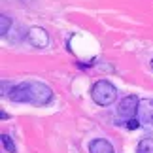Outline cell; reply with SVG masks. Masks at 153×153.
Returning <instances> with one entry per match:
<instances>
[{
    "mask_svg": "<svg viewBox=\"0 0 153 153\" xmlns=\"http://www.w3.org/2000/svg\"><path fill=\"white\" fill-rule=\"evenodd\" d=\"M2 146H4V149H6V151H10V153H17V148H15L13 140H11L8 134H2Z\"/></svg>",
    "mask_w": 153,
    "mask_h": 153,
    "instance_id": "obj_9",
    "label": "cell"
},
{
    "mask_svg": "<svg viewBox=\"0 0 153 153\" xmlns=\"http://www.w3.org/2000/svg\"><path fill=\"white\" fill-rule=\"evenodd\" d=\"M89 153H115L114 146L104 138H97L89 142Z\"/></svg>",
    "mask_w": 153,
    "mask_h": 153,
    "instance_id": "obj_6",
    "label": "cell"
},
{
    "mask_svg": "<svg viewBox=\"0 0 153 153\" xmlns=\"http://www.w3.org/2000/svg\"><path fill=\"white\" fill-rule=\"evenodd\" d=\"M10 28H11V17L2 13V15H0V34L6 36V34L10 32Z\"/></svg>",
    "mask_w": 153,
    "mask_h": 153,
    "instance_id": "obj_8",
    "label": "cell"
},
{
    "mask_svg": "<svg viewBox=\"0 0 153 153\" xmlns=\"http://www.w3.org/2000/svg\"><path fill=\"white\" fill-rule=\"evenodd\" d=\"M140 127V121H136V119H128L127 121V128H132V131H134V128H138Z\"/></svg>",
    "mask_w": 153,
    "mask_h": 153,
    "instance_id": "obj_10",
    "label": "cell"
},
{
    "mask_svg": "<svg viewBox=\"0 0 153 153\" xmlns=\"http://www.w3.org/2000/svg\"><path fill=\"white\" fill-rule=\"evenodd\" d=\"M27 42L30 44L32 48H38V49L48 48L49 34L45 32L44 28H40V27H32V28H28V32H27Z\"/></svg>",
    "mask_w": 153,
    "mask_h": 153,
    "instance_id": "obj_4",
    "label": "cell"
},
{
    "mask_svg": "<svg viewBox=\"0 0 153 153\" xmlns=\"http://www.w3.org/2000/svg\"><path fill=\"white\" fill-rule=\"evenodd\" d=\"M136 153H153V140L151 138H142L136 146Z\"/></svg>",
    "mask_w": 153,
    "mask_h": 153,
    "instance_id": "obj_7",
    "label": "cell"
},
{
    "mask_svg": "<svg viewBox=\"0 0 153 153\" xmlns=\"http://www.w3.org/2000/svg\"><path fill=\"white\" fill-rule=\"evenodd\" d=\"M138 106H140V100L136 95H128L125 97L123 100L117 106V115L123 117V119H134V115L138 114Z\"/></svg>",
    "mask_w": 153,
    "mask_h": 153,
    "instance_id": "obj_3",
    "label": "cell"
},
{
    "mask_svg": "<svg viewBox=\"0 0 153 153\" xmlns=\"http://www.w3.org/2000/svg\"><path fill=\"white\" fill-rule=\"evenodd\" d=\"M151 68H153V59H151Z\"/></svg>",
    "mask_w": 153,
    "mask_h": 153,
    "instance_id": "obj_11",
    "label": "cell"
},
{
    "mask_svg": "<svg viewBox=\"0 0 153 153\" xmlns=\"http://www.w3.org/2000/svg\"><path fill=\"white\" fill-rule=\"evenodd\" d=\"M138 119H140V123H144V125H153V98L140 100Z\"/></svg>",
    "mask_w": 153,
    "mask_h": 153,
    "instance_id": "obj_5",
    "label": "cell"
},
{
    "mask_svg": "<svg viewBox=\"0 0 153 153\" xmlns=\"http://www.w3.org/2000/svg\"><path fill=\"white\" fill-rule=\"evenodd\" d=\"M91 97L98 106H110V104H114L115 98H117V89L108 79H98L91 89Z\"/></svg>",
    "mask_w": 153,
    "mask_h": 153,
    "instance_id": "obj_2",
    "label": "cell"
},
{
    "mask_svg": "<svg viewBox=\"0 0 153 153\" xmlns=\"http://www.w3.org/2000/svg\"><path fill=\"white\" fill-rule=\"evenodd\" d=\"M53 98V91L49 85L42 81H23L17 83L10 93L11 102L19 104H34V106H45Z\"/></svg>",
    "mask_w": 153,
    "mask_h": 153,
    "instance_id": "obj_1",
    "label": "cell"
}]
</instances>
